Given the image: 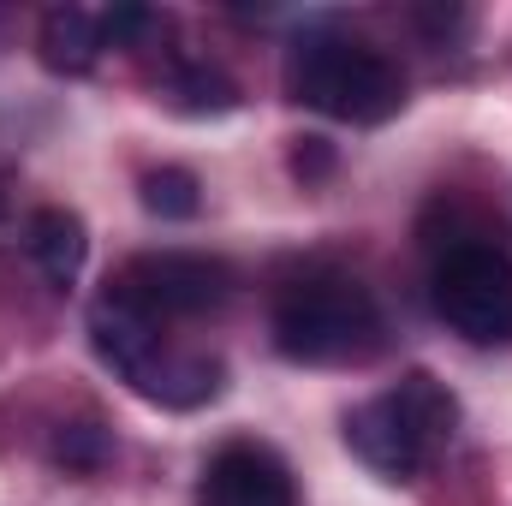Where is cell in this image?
<instances>
[{"mask_svg":"<svg viewBox=\"0 0 512 506\" xmlns=\"http://www.w3.org/2000/svg\"><path fill=\"white\" fill-rule=\"evenodd\" d=\"M382 340V304L340 268H304L274 292V346L292 364H370Z\"/></svg>","mask_w":512,"mask_h":506,"instance_id":"1","label":"cell"},{"mask_svg":"<svg viewBox=\"0 0 512 506\" xmlns=\"http://www.w3.org/2000/svg\"><path fill=\"white\" fill-rule=\"evenodd\" d=\"M453 429H459V399L429 370H411L346 411V447L387 483H417L447 453Z\"/></svg>","mask_w":512,"mask_h":506,"instance_id":"2","label":"cell"},{"mask_svg":"<svg viewBox=\"0 0 512 506\" xmlns=\"http://www.w3.org/2000/svg\"><path fill=\"white\" fill-rule=\"evenodd\" d=\"M280 84L298 108H316L346 126H382L405 108V78L382 48L346 36V30H304L286 48Z\"/></svg>","mask_w":512,"mask_h":506,"instance_id":"3","label":"cell"},{"mask_svg":"<svg viewBox=\"0 0 512 506\" xmlns=\"http://www.w3.org/2000/svg\"><path fill=\"white\" fill-rule=\"evenodd\" d=\"M90 346L96 358L114 370L120 381H131L143 399L155 405H203L221 393V358H203V352H167L161 346V316H149L131 292H120L114 280L96 292L90 304Z\"/></svg>","mask_w":512,"mask_h":506,"instance_id":"4","label":"cell"},{"mask_svg":"<svg viewBox=\"0 0 512 506\" xmlns=\"http://www.w3.org/2000/svg\"><path fill=\"white\" fill-rule=\"evenodd\" d=\"M429 304L459 340L507 346L512 340V256L483 245V239H459L429 274Z\"/></svg>","mask_w":512,"mask_h":506,"instance_id":"5","label":"cell"},{"mask_svg":"<svg viewBox=\"0 0 512 506\" xmlns=\"http://www.w3.org/2000/svg\"><path fill=\"white\" fill-rule=\"evenodd\" d=\"M114 286L131 292L149 316H209L233 298V268L203 251H143L114 274Z\"/></svg>","mask_w":512,"mask_h":506,"instance_id":"6","label":"cell"},{"mask_svg":"<svg viewBox=\"0 0 512 506\" xmlns=\"http://www.w3.org/2000/svg\"><path fill=\"white\" fill-rule=\"evenodd\" d=\"M197 506H298L292 471L262 441H227L197 483Z\"/></svg>","mask_w":512,"mask_h":506,"instance_id":"7","label":"cell"},{"mask_svg":"<svg viewBox=\"0 0 512 506\" xmlns=\"http://www.w3.org/2000/svg\"><path fill=\"white\" fill-rule=\"evenodd\" d=\"M36 48H42V66L48 72H66V78L90 72L96 54L108 48L102 12H90V6H48L42 12V30H36Z\"/></svg>","mask_w":512,"mask_h":506,"instance_id":"8","label":"cell"},{"mask_svg":"<svg viewBox=\"0 0 512 506\" xmlns=\"http://www.w3.org/2000/svg\"><path fill=\"white\" fill-rule=\"evenodd\" d=\"M24 245L36 256V268L54 280V286H72L84 274V256H90V239H84V221L72 209H36L30 227H24Z\"/></svg>","mask_w":512,"mask_h":506,"instance_id":"9","label":"cell"},{"mask_svg":"<svg viewBox=\"0 0 512 506\" xmlns=\"http://www.w3.org/2000/svg\"><path fill=\"white\" fill-rule=\"evenodd\" d=\"M161 96H167L173 108H185V114H227V108H239V90H233L215 66H203V60H179V66L167 72Z\"/></svg>","mask_w":512,"mask_h":506,"instance_id":"10","label":"cell"},{"mask_svg":"<svg viewBox=\"0 0 512 506\" xmlns=\"http://www.w3.org/2000/svg\"><path fill=\"white\" fill-rule=\"evenodd\" d=\"M143 209L161 215V221H191V215L203 209V197H197V173H185V167H161V173H149V179H143Z\"/></svg>","mask_w":512,"mask_h":506,"instance_id":"11","label":"cell"},{"mask_svg":"<svg viewBox=\"0 0 512 506\" xmlns=\"http://www.w3.org/2000/svg\"><path fill=\"white\" fill-rule=\"evenodd\" d=\"M54 459H60L66 471H102V465H108V435H102L96 423H66L60 441H54Z\"/></svg>","mask_w":512,"mask_h":506,"instance_id":"12","label":"cell"},{"mask_svg":"<svg viewBox=\"0 0 512 506\" xmlns=\"http://www.w3.org/2000/svg\"><path fill=\"white\" fill-rule=\"evenodd\" d=\"M0 185H6V173H0ZM0 215H6V197H0Z\"/></svg>","mask_w":512,"mask_h":506,"instance_id":"13","label":"cell"}]
</instances>
